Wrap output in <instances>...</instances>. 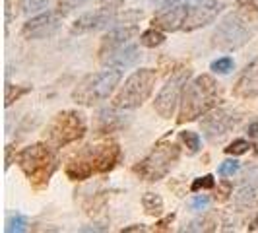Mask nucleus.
Wrapping results in <instances>:
<instances>
[{"label":"nucleus","instance_id":"obj_25","mask_svg":"<svg viewBox=\"0 0 258 233\" xmlns=\"http://www.w3.org/2000/svg\"><path fill=\"white\" fill-rule=\"evenodd\" d=\"M6 231L8 233H24L27 231V220L22 214H14L6 220Z\"/></svg>","mask_w":258,"mask_h":233},{"label":"nucleus","instance_id":"obj_20","mask_svg":"<svg viewBox=\"0 0 258 233\" xmlns=\"http://www.w3.org/2000/svg\"><path fill=\"white\" fill-rule=\"evenodd\" d=\"M142 206L148 216H161L163 214V198L155 193H144L142 196Z\"/></svg>","mask_w":258,"mask_h":233},{"label":"nucleus","instance_id":"obj_6","mask_svg":"<svg viewBox=\"0 0 258 233\" xmlns=\"http://www.w3.org/2000/svg\"><path fill=\"white\" fill-rule=\"evenodd\" d=\"M120 68H109V70H101V72H93L88 74L80 84H78L74 91H72V101L84 107H93L99 101H105L120 82Z\"/></svg>","mask_w":258,"mask_h":233},{"label":"nucleus","instance_id":"obj_26","mask_svg":"<svg viewBox=\"0 0 258 233\" xmlns=\"http://www.w3.org/2000/svg\"><path fill=\"white\" fill-rule=\"evenodd\" d=\"M248 150H250V142L245 140V138H237V140H233L223 152L227 155H243V154H246Z\"/></svg>","mask_w":258,"mask_h":233},{"label":"nucleus","instance_id":"obj_14","mask_svg":"<svg viewBox=\"0 0 258 233\" xmlns=\"http://www.w3.org/2000/svg\"><path fill=\"white\" fill-rule=\"evenodd\" d=\"M223 4L220 0H194L192 6H188V14H186V20H184V31H196L200 27L212 24L218 14L221 12Z\"/></svg>","mask_w":258,"mask_h":233},{"label":"nucleus","instance_id":"obj_21","mask_svg":"<svg viewBox=\"0 0 258 233\" xmlns=\"http://www.w3.org/2000/svg\"><path fill=\"white\" fill-rule=\"evenodd\" d=\"M165 43V35L161 29L157 27H152V29H146L144 33H140V45L142 47H148V49H155L159 45Z\"/></svg>","mask_w":258,"mask_h":233},{"label":"nucleus","instance_id":"obj_37","mask_svg":"<svg viewBox=\"0 0 258 233\" xmlns=\"http://www.w3.org/2000/svg\"><path fill=\"white\" fill-rule=\"evenodd\" d=\"M148 231V227L144 223H134V225H128V227H122L120 233H144Z\"/></svg>","mask_w":258,"mask_h":233},{"label":"nucleus","instance_id":"obj_22","mask_svg":"<svg viewBox=\"0 0 258 233\" xmlns=\"http://www.w3.org/2000/svg\"><path fill=\"white\" fill-rule=\"evenodd\" d=\"M218 227H220V221L216 216H204L202 220L192 221L186 227V231H218Z\"/></svg>","mask_w":258,"mask_h":233},{"label":"nucleus","instance_id":"obj_11","mask_svg":"<svg viewBox=\"0 0 258 233\" xmlns=\"http://www.w3.org/2000/svg\"><path fill=\"white\" fill-rule=\"evenodd\" d=\"M116 6H118V2H111V4H103L101 8H97L93 12L82 14L72 24L70 33L82 35V33H90V31H95V29H101V27L113 24L116 18Z\"/></svg>","mask_w":258,"mask_h":233},{"label":"nucleus","instance_id":"obj_23","mask_svg":"<svg viewBox=\"0 0 258 233\" xmlns=\"http://www.w3.org/2000/svg\"><path fill=\"white\" fill-rule=\"evenodd\" d=\"M31 91V86H12V84H6V91H4V105L10 107L14 101H18L20 97H24L26 93Z\"/></svg>","mask_w":258,"mask_h":233},{"label":"nucleus","instance_id":"obj_32","mask_svg":"<svg viewBox=\"0 0 258 233\" xmlns=\"http://www.w3.org/2000/svg\"><path fill=\"white\" fill-rule=\"evenodd\" d=\"M4 18H6V24H10L14 18H18V14L20 10L18 8H22V4H18V0H4Z\"/></svg>","mask_w":258,"mask_h":233},{"label":"nucleus","instance_id":"obj_13","mask_svg":"<svg viewBox=\"0 0 258 233\" xmlns=\"http://www.w3.org/2000/svg\"><path fill=\"white\" fill-rule=\"evenodd\" d=\"M62 16H64V14L60 12V10H56V12L39 14V16H35V18L27 20L26 24L22 26L20 35H22L24 39H27V41H31V39L51 37L52 33L60 27V24H62Z\"/></svg>","mask_w":258,"mask_h":233},{"label":"nucleus","instance_id":"obj_36","mask_svg":"<svg viewBox=\"0 0 258 233\" xmlns=\"http://www.w3.org/2000/svg\"><path fill=\"white\" fill-rule=\"evenodd\" d=\"M237 8H246V10H254L258 12V0H235Z\"/></svg>","mask_w":258,"mask_h":233},{"label":"nucleus","instance_id":"obj_3","mask_svg":"<svg viewBox=\"0 0 258 233\" xmlns=\"http://www.w3.org/2000/svg\"><path fill=\"white\" fill-rule=\"evenodd\" d=\"M258 33V12L239 8L223 16L218 27L214 29L212 45L220 51H237L252 41Z\"/></svg>","mask_w":258,"mask_h":233},{"label":"nucleus","instance_id":"obj_12","mask_svg":"<svg viewBox=\"0 0 258 233\" xmlns=\"http://www.w3.org/2000/svg\"><path fill=\"white\" fill-rule=\"evenodd\" d=\"M138 33H140V29H138V26H134V24H132V26L116 27V29H113V31H109V33L101 39L99 49H97L99 61H101L103 65H107L116 52L120 51L122 47H126Z\"/></svg>","mask_w":258,"mask_h":233},{"label":"nucleus","instance_id":"obj_9","mask_svg":"<svg viewBox=\"0 0 258 233\" xmlns=\"http://www.w3.org/2000/svg\"><path fill=\"white\" fill-rule=\"evenodd\" d=\"M192 76V68L190 66H181L177 68L171 76L167 78L165 86L159 90V93L155 95L154 101V109L157 111V115L161 119H171L175 115V109H177V103L181 101V95L188 80Z\"/></svg>","mask_w":258,"mask_h":233},{"label":"nucleus","instance_id":"obj_28","mask_svg":"<svg viewBox=\"0 0 258 233\" xmlns=\"http://www.w3.org/2000/svg\"><path fill=\"white\" fill-rule=\"evenodd\" d=\"M212 189H216V179H214V175L198 177V179H194L192 185H190V191H192V193H198V191H212Z\"/></svg>","mask_w":258,"mask_h":233},{"label":"nucleus","instance_id":"obj_41","mask_svg":"<svg viewBox=\"0 0 258 233\" xmlns=\"http://www.w3.org/2000/svg\"><path fill=\"white\" fill-rule=\"evenodd\" d=\"M250 229H258V214H256V218L252 220V225H250Z\"/></svg>","mask_w":258,"mask_h":233},{"label":"nucleus","instance_id":"obj_1","mask_svg":"<svg viewBox=\"0 0 258 233\" xmlns=\"http://www.w3.org/2000/svg\"><path fill=\"white\" fill-rule=\"evenodd\" d=\"M122 150L116 142H101L84 146L66 161L64 173L70 181H86L91 175L109 173L120 163Z\"/></svg>","mask_w":258,"mask_h":233},{"label":"nucleus","instance_id":"obj_8","mask_svg":"<svg viewBox=\"0 0 258 233\" xmlns=\"http://www.w3.org/2000/svg\"><path fill=\"white\" fill-rule=\"evenodd\" d=\"M155 82H157V74L152 68H140V70H134L126 80H124V86H120L118 93L113 99V105L118 109H136V107H142L152 91L155 88Z\"/></svg>","mask_w":258,"mask_h":233},{"label":"nucleus","instance_id":"obj_18","mask_svg":"<svg viewBox=\"0 0 258 233\" xmlns=\"http://www.w3.org/2000/svg\"><path fill=\"white\" fill-rule=\"evenodd\" d=\"M235 206L237 210H250L258 206V169L246 173L241 189L235 194Z\"/></svg>","mask_w":258,"mask_h":233},{"label":"nucleus","instance_id":"obj_31","mask_svg":"<svg viewBox=\"0 0 258 233\" xmlns=\"http://www.w3.org/2000/svg\"><path fill=\"white\" fill-rule=\"evenodd\" d=\"M239 161L237 159H225V161H221L220 163V169H218V173H220L221 177H233L237 171H239Z\"/></svg>","mask_w":258,"mask_h":233},{"label":"nucleus","instance_id":"obj_15","mask_svg":"<svg viewBox=\"0 0 258 233\" xmlns=\"http://www.w3.org/2000/svg\"><path fill=\"white\" fill-rule=\"evenodd\" d=\"M233 95L237 99H254L258 97V56L250 61L239 74L235 86H233Z\"/></svg>","mask_w":258,"mask_h":233},{"label":"nucleus","instance_id":"obj_29","mask_svg":"<svg viewBox=\"0 0 258 233\" xmlns=\"http://www.w3.org/2000/svg\"><path fill=\"white\" fill-rule=\"evenodd\" d=\"M233 66H235V63H233L231 56H221L218 61H214V63L210 65V68H212L216 74H229L233 70Z\"/></svg>","mask_w":258,"mask_h":233},{"label":"nucleus","instance_id":"obj_35","mask_svg":"<svg viewBox=\"0 0 258 233\" xmlns=\"http://www.w3.org/2000/svg\"><path fill=\"white\" fill-rule=\"evenodd\" d=\"M173 221H175V214H167L163 220H159L157 223H155L154 231H167L169 225H171Z\"/></svg>","mask_w":258,"mask_h":233},{"label":"nucleus","instance_id":"obj_40","mask_svg":"<svg viewBox=\"0 0 258 233\" xmlns=\"http://www.w3.org/2000/svg\"><path fill=\"white\" fill-rule=\"evenodd\" d=\"M181 2H186V0H163L161 8H171V6H175V4H181Z\"/></svg>","mask_w":258,"mask_h":233},{"label":"nucleus","instance_id":"obj_5","mask_svg":"<svg viewBox=\"0 0 258 233\" xmlns=\"http://www.w3.org/2000/svg\"><path fill=\"white\" fill-rule=\"evenodd\" d=\"M181 159V148L177 144L167 142V140H159L154 146V150L140 159L138 163H134V175H138L146 183H157L165 179L171 169L177 165V161Z\"/></svg>","mask_w":258,"mask_h":233},{"label":"nucleus","instance_id":"obj_2","mask_svg":"<svg viewBox=\"0 0 258 233\" xmlns=\"http://www.w3.org/2000/svg\"><path fill=\"white\" fill-rule=\"evenodd\" d=\"M221 103V86L218 80L210 74H200L192 82L186 84L181 97V109L177 123H192L196 119L204 116L212 109H216Z\"/></svg>","mask_w":258,"mask_h":233},{"label":"nucleus","instance_id":"obj_34","mask_svg":"<svg viewBox=\"0 0 258 233\" xmlns=\"http://www.w3.org/2000/svg\"><path fill=\"white\" fill-rule=\"evenodd\" d=\"M208 204H210V196H206V194H198V196H194L192 200H190V208L196 210V212L206 210Z\"/></svg>","mask_w":258,"mask_h":233},{"label":"nucleus","instance_id":"obj_33","mask_svg":"<svg viewBox=\"0 0 258 233\" xmlns=\"http://www.w3.org/2000/svg\"><path fill=\"white\" fill-rule=\"evenodd\" d=\"M88 2L90 0H58V10L62 14H68L80 6H84V4H88Z\"/></svg>","mask_w":258,"mask_h":233},{"label":"nucleus","instance_id":"obj_42","mask_svg":"<svg viewBox=\"0 0 258 233\" xmlns=\"http://www.w3.org/2000/svg\"><path fill=\"white\" fill-rule=\"evenodd\" d=\"M254 152H256V155H258V146H256V148H254Z\"/></svg>","mask_w":258,"mask_h":233},{"label":"nucleus","instance_id":"obj_38","mask_svg":"<svg viewBox=\"0 0 258 233\" xmlns=\"http://www.w3.org/2000/svg\"><path fill=\"white\" fill-rule=\"evenodd\" d=\"M246 134H248V138H258V121H254V123L248 125Z\"/></svg>","mask_w":258,"mask_h":233},{"label":"nucleus","instance_id":"obj_7","mask_svg":"<svg viewBox=\"0 0 258 233\" xmlns=\"http://www.w3.org/2000/svg\"><path fill=\"white\" fill-rule=\"evenodd\" d=\"M86 115L80 111H60L52 116V121L47 125L45 140L51 144L52 148L60 150L70 144L78 142L86 136Z\"/></svg>","mask_w":258,"mask_h":233},{"label":"nucleus","instance_id":"obj_10","mask_svg":"<svg viewBox=\"0 0 258 233\" xmlns=\"http://www.w3.org/2000/svg\"><path fill=\"white\" fill-rule=\"evenodd\" d=\"M243 115L233 109H212L200 121V129L210 142H221L229 132L239 127Z\"/></svg>","mask_w":258,"mask_h":233},{"label":"nucleus","instance_id":"obj_16","mask_svg":"<svg viewBox=\"0 0 258 233\" xmlns=\"http://www.w3.org/2000/svg\"><path fill=\"white\" fill-rule=\"evenodd\" d=\"M186 14H188V6L186 2L181 4H175L171 8H161L157 16H154L152 20V27H157L161 31H177L184 26V20H186Z\"/></svg>","mask_w":258,"mask_h":233},{"label":"nucleus","instance_id":"obj_19","mask_svg":"<svg viewBox=\"0 0 258 233\" xmlns=\"http://www.w3.org/2000/svg\"><path fill=\"white\" fill-rule=\"evenodd\" d=\"M140 59H142V52H140V49H138L136 45L128 43L126 47H122L120 51L116 52L115 56H113V59H111L107 65L113 66V68H126V66L136 65Z\"/></svg>","mask_w":258,"mask_h":233},{"label":"nucleus","instance_id":"obj_27","mask_svg":"<svg viewBox=\"0 0 258 233\" xmlns=\"http://www.w3.org/2000/svg\"><path fill=\"white\" fill-rule=\"evenodd\" d=\"M231 196H233V185H231V181L223 179V181L218 183V189H216V194H214L216 202H227Z\"/></svg>","mask_w":258,"mask_h":233},{"label":"nucleus","instance_id":"obj_30","mask_svg":"<svg viewBox=\"0 0 258 233\" xmlns=\"http://www.w3.org/2000/svg\"><path fill=\"white\" fill-rule=\"evenodd\" d=\"M20 4H22V12L29 16V14H35L39 10H43L49 4V0H20Z\"/></svg>","mask_w":258,"mask_h":233},{"label":"nucleus","instance_id":"obj_4","mask_svg":"<svg viewBox=\"0 0 258 233\" xmlns=\"http://www.w3.org/2000/svg\"><path fill=\"white\" fill-rule=\"evenodd\" d=\"M18 165L35 191H43L58 167L56 148L49 142H35L18 154Z\"/></svg>","mask_w":258,"mask_h":233},{"label":"nucleus","instance_id":"obj_17","mask_svg":"<svg viewBox=\"0 0 258 233\" xmlns=\"http://www.w3.org/2000/svg\"><path fill=\"white\" fill-rule=\"evenodd\" d=\"M130 116L118 113V107H105L101 109L97 116H95V134H111L116 130H122L124 127H128Z\"/></svg>","mask_w":258,"mask_h":233},{"label":"nucleus","instance_id":"obj_24","mask_svg":"<svg viewBox=\"0 0 258 233\" xmlns=\"http://www.w3.org/2000/svg\"><path fill=\"white\" fill-rule=\"evenodd\" d=\"M179 136H181V142L186 146L188 154H196L200 150V136L196 132H192V130H182Z\"/></svg>","mask_w":258,"mask_h":233},{"label":"nucleus","instance_id":"obj_39","mask_svg":"<svg viewBox=\"0 0 258 233\" xmlns=\"http://www.w3.org/2000/svg\"><path fill=\"white\" fill-rule=\"evenodd\" d=\"M12 152L14 146H6V169L10 167V163H12Z\"/></svg>","mask_w":258,"mask_h":233}]
</instances>
